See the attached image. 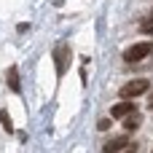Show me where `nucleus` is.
Returning <instances> with one entry per match:
<instances>
[{"label":"nucleus","mask_w":153,"mask_h":153,"mask_svg":"<svg viewBox=\"0 0 153 153\" xmlns=\"http://www.w3.org/2000/svg\"><path fill=\"white\" fill-rule=\"evenodd\" d=\"M126 148V134L124 137H116V140H108L105 143V153H121Z\"/></svg>","instance_id":"nucleus-5"},{"label":"nucleus","mask_w":153,"mask_h":153,"mask_svg":"<svg viewBox=\"0 0 153 153\" xmlns=\"http://www.w3.org/2000/svg\"><path fill=\"white\" fill-rule=\"evenodd\" d=\"M54 62H56V73H59V78L67 73V67H70V46H56L54 48Z\"/></svg>","instance_id":"nucleus-3"},{"label":"nucleus","mask_w":153,"mask_h":153,"mask_svg":"<svg viewBox=\"0 0 153 153\" xmlns=\"http://www.w3.org/2000/svg\"><path fill=\"white\" fill-rule=\"evenodd\" d=\"M97 126H100L102 132H108V129H110V118H102V121H97Z\"/></svg>","instance_id":"nucleus-10"},{"label":"nucleus","mask_w":153,"mask_h":153,"mask_svg":"<svg viewBox=\"0 0 153 153\" xmlns=\"http://www.w3.org/2000/svg\"><path fill=\"white\" fill-rule=\"evenodd\" d=\"M140 124H143V116H137V113H132V116H126V118H124V129H126V132L140 129Z\"/></svg>","instance_id":"nucleus-7"},{"label":"nucleus","mask_w":153,"mask_h":153,"mask_svg":"<svg viewBox=\"0 0 153 153\" xmlns=\"http://www.w3.org/2000/svg\"><path fill=\"white\" fill-rule=\"evenodd\" d=\"M134 151H137V148H134V145H129V148H126L124 153H134Z\"/></svg>","instance_id":"nucleus-11"},{"label":"nucleus","mask_w":153,"mask_h":153,"mask_svg":"<svg viewBox=\"0 0 153 153\" xmlns=\"http://www.w3.org/2000/svg\"><path fill=\"white\" fill-rule=\"evenodd\" d=\"M0 124H3V129H5V132H13V124H11L8 110H0Z\"/></svg>","instance_id":"nucleus-8"},{"label":"nucleus","mask_w":153,"mask_h":153,"mask_svg":"<svg viewBox=\"0 0 153 153\" xmlns=\"http://www.w3.org/2000/svg\"><path fill=\"white\" fill-rule=\"evenodd\" d=\"M151 89V83H148V78H134V81H129L124 89H121V97L124 100H134V97H140V94H145Z\"/></svg>","instance_id":"nucleus-1"},{"label":"nucleus","mask_w":153,"mask_h":153,"mask_svg":"<svg viewBox=\"0 0 153 153\" xmlns=\"http://www.w3.org/2000/svg\"><path fill=\"white\" fill-rule=\"evenodd\" d=\"M140 32H143V35H153V16H148V19L140 24Z\"/></svg>","instance_id":"nucleus-9"},{"label":"nucleus","mask_w":153,"mask_h":153,"mask_svg":"<svg viewBox=\"0 0 153 153\" xmlns=\"http://www.w3.org/2000/svg\"><path fill=\"white\" fill-rule=\"evenodd\" d=\"M151 51H153V43H151V40H145V43H134L132 48H126V51H124V59H126L129 65H134V62L145 59Z\"/></svg>","instance_id":"nucleus-2"},{"label":"nucleus","mask_w":153,"mask_h":153,"mask_svg":"<svg viewBox=\"0 0 153 153\" xmlns=\"http://www.w3.org/2000/svg\"><path fill=\"white\" fill-rule=\"evenodd\" d=\"M132 113H137V108H134L132 100H124V102H118V105L110 108V116H116V118H126V116H132Z\"/></svg>","instance_id":"nucleus-4"},{"label":"nucleus","mask_w":153,"mask_h":153,"mask_svg":"<svg viewBox=\"0 0 153 153\" xmlns=\"http://www.w3.org/2000/svg\"><path fill=\"white\" fill-rule=\"evenodd\" d=\"M5 81H8V89H11L13 94L22 91V83H19V73H16V67H11V70L5 73Z\"/></svg>","instance_id":"nucleus-6"}]
</instances>
